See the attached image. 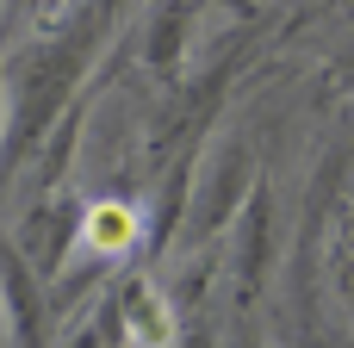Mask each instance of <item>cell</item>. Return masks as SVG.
<instances>
[{"label": "cell", "mask_w": 354, "mask_h": 348, "mask_svg": "<svg viewBox=\"0 0 354 348\" xmlns=\"http://www.w3.org/2000/svg\"><path fill=\"white\" fill-rule=\"evenodd\" d=\"M106 37V19L100 12H81V19H62L56 37L31 44L19 62H0V81H6V131H0V181H12L50 137L56 118L75 112V87L87 81V56L100 50Z\"/></svg>", "instance_id": "obj_1"}, {"label": "cell", "mask_w": 354, "mask_h": 348, "mask_svg": "<svg viewBox=\"0 0 354 348\" xmlns=\"http://www.w3.org/2000/svg\"><path fill=\"white\" fill-rule=\"evenodd\" d=\"M255 193V162H249V143L243 137H218L212 156L199 162V181H193V199H187V224L193 237H212L224 230Z\"/></svg>", "instance_id": "obj_2"}, {"label": "cell", "mask_w": 354, "mask_h": 348, "mask_svg": "<svg viewBox=\"0 0 354 348\" xmlns=\"http://www.w3.org/2000/svg\"><path fill=\"white\" fill-rule=\"evenodd\" d=\"M0 324H6V342L12 348H44V336H50L44 280L25 268V255L6 237H0Z\"/></svg>", "instance_id": "obj_3"}, {"label": "cell", "mask_w": 354, "mask_h": 348, "mask_svg": "<svg viewBox=\"0 0 354 348\" xmlns=\"http://www.w3.org/2000/svg\"><path fill=\"white\" fill-rule=\"evenodd\" d=\"M131 249H143V218L124 199H93L81 205V230H75V262H124Z\"/></svg>", "instance_id": "obj_4"}, {"label": "cell", "mask_w": 354, "mask_h": 348, "mask_svg": "<svg viewBox=\"0 0 354 348\" xmlns=\"http://www.w3.org/2000/svg\"><path fill=\"white\" fill-rule=\"evenodd\" d=\"M187 31H193V6H156L149 12V68L156 75H174L180 68Z\"/></svg>", "instance_id": "obj_5"}, {"label": "cell", "mask_w": 354, "mask_h": 348, "mask_svg": "<svg viewBox=\"0 0 354 348\" xmlns=\"http://www.w3.org/2000/svg\"><path fill=\"white\" fill-rule=\"evenodd\" d=\"M68 348H106V342H100V324H81V330L68 336Z\"/></svg>", "instance_id": "obj_6"}, {"label": "cell", "mask_w": 354, "mask_h": 348, "mask_svg": "<svg viewBox=\"0 0 354 348\" xmlns=\"http://www.w3.org/2000/svg\"><path fill=\"white\" fill-rule=\"evenodd\" d=\"M0 131H6V81H0Z\"/></svg>", "instance_id": "obj_7"}, {"label": "cell", "mask_w": 354, "mask_h": 348, "mask_svg": "<svg viewBox=\"0 0 354 348\" xmlns=\"http://www.w3.org/2000/svg\"><path fill=\"white\" fill-rule=\"evenodd\" d=\"M230 348H268V342H255V336H243V342H230Z\"/></svg>", "instance_id": "obj_8"}, {"label": "cell", "mask_w": 354, "mask_h": 348, "mask_svg": "<svg viewBox=\"0 0 354 348\" xmlns=\"http://www.w3.org/2000/svg\"><path fill=\"white\" fill-rule=\"evenodd\" d=\"M0 342H6V324H0Z\"/></svg>", "instance_id": "obj_9"}]
</instances>
